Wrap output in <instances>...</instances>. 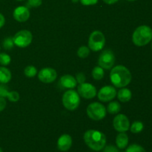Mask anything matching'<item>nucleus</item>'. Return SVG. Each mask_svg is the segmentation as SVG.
<instances>
[{
	"mask_svg": "<svg viewBox=\"0 0 152 152\" xmlns=\"http://www.w3.org/2000/svg\"><path fill=\"white\" fill-rule=\"evenodd\" d=\"M132 79L130 71L123 65H117L110 73V80L117 88H124L131 83Z\"/></svg>",
	"mask_w": 152,
	"mask_h": 152,
	"instance_id": "1",
	"label": "nucleus"
},
{
	"mask_svg": "<svg viewBox=\"0 0 152 152\" xmlns=\"http://www.w3.org/2000/svg\"><path fill=\"white\" fill-rule=\"evenodd\" d=\"M84 140L91 149L99 151L105 148L106 144V137L102 132L91 129L85 133Z\"/></svg>",
	"mask_w": 152,
	"mask_h": 152,
	"instance_id": "2",
	"label": "nucleus"
},
{
	"mask_svg": "<svg viewBox=\"0 0 152 152\" xmlns=\"http://www.w3.org/2000/svg\"><path fill=\"white\" fill-rule=\"evenodd\" d=\"M152 40V29L148 25H141L137 28L132 35V41L138 47L146 45Z\"/></svg>",
	"mask_w": 152,
	"mask_h": 152,
	"instance_id": "3",
	"label": "nucleus"
},
{
	"mask_svg": "<svg viewBox=\"0 0 152 152\" xmlns=\"http://www.w3.org/2000/svg\"><path fill=\"white\" fill-rule=\"evenodd\" d=\"M62 104L68 111H74L80 104V96L78 92L70 89L62 96Z\"/></svg>",
	"mask_w": 152,
	"mask_h": 152,
	"instance_id": "4",
	"label": "nucleus"
},
{
	"mask_svg": "<svg viewBox=\"0 0 152 152\" xmlns=\"http://www.w3.org/2000/svg\"><path fill=\"white\" fill-rule=\"evenodd\" d=\"M87 114L91 120L99 121L105 118L106 116V108L99 102H92L88 106Z\"/></svg>",
	"mask_w": 152,
	"mask_h": 152,
	"instance_id": "5",
	"label": "nucleus"
},
{
	"mask_svg": "<svg viewBox=\"0 0 152 152\" xmlns=\"http://www.w3.org/2000/svg\"><path fill=\"white\" fill-rule=\"evenodd\" d=\"M105 45V35L99 31H95L91 34L88 39V48L93 51H99Z\"/></svg>",
	"mask_w": 152,
	"mask_h": 152,
	"instance_id": "6",
	"label": "nucleus"
},
{
	"mask_svg": "<svg viewBox=\"0 0 152 152\" xmlns=\"http://www.w3.org/2000/svg\"><path fill=\"white\" fill-rule=\"evenodd\" d=\"M115 56L112 50L109 49L103 50L98 59V65L105 70H110L115 63Z\"/></svg>",
	"mask_w": 152,
	"mask_h": 152,
	"instance_id": "7",
	"label": "nucleus"
},
{
	"mask_svg": "<svg viewBox=\"0 0 152 152\" xmlns=\"http://www.w3.org/2000/svg\"><path fill=\"white\" fill-rule=\"evenodd\" d=\"M14 45L19 48H26L31 43L33 35L28 30H22L16 33L13 37Z\"/></svg>",
	"mask_w": 152,
	"mask_h": 152,
	"instance_id": "8",
	"label": "nucleus"
},
{
	"mask_svg": "<svg viewBox=\"0 0 152 152\" xmlns=\"http://www.w3.org/2000/svg\"><path fill=\"white\" fill-rule=\"evenodd\" d=\"M114 129L118 132H126L130 129V121L125 114H118L113 120Z\"/></svg>",
	"mask_w": 152,
	"mask_h": 152,
	"instance_id": "9",
	"label": "nucleus"
},
{
	"mask_svg": "<svg viewBox=\"0 0 152 152\" xmlns=\"http://www.w3.org/2000/svg\"><path fill=\"white\" fill-rule=\"evenodd\" d=\"M117 96V90L114 87L111 86H107L102 87L97 94L98 99L101 102H107L111 101Z\"/></svg>",
	"mask_w": 152,
	"mask_h": 152,
	"instance_id": "10",
	"label": "nucleus"
},
{
	"mask_svg": "<svg viewBox=\"0 0 152 152\" xmlns=\"http://www.w3.org/2000/svg\"><path fill=\"white\" fill-rule=\"evenodd\" d=\"M79 95L85 99H92L96 95V89L90 83H82L77 88Z\"/></svg>",
	"mask_w": 152,
	"mask_h": 152,
	"instance_id": "11",
	"label": "nucleus"
},
{
	"mask_svg": "<svg viewBox=\"0 0 152 152\" xmlns=\"http://www.w3.org/2000/svg\"><path fill=\"white\" fill-rule=\"evenodd\" d=\"M38 78L43 83H51L57 78V73L53 68H45L40 70L38 74Z\"/></svg>",
	"mask_w": 152,
	"mask_h": 152,
	"instance_id": "12",
	"label": "nucleus"
},
{
	"mask_svg": "<svg viewBox=\"0 0 152 152\" xmlns=\"http://www.w3.org/2000/svg\"><path fill=\"white\" fill-rule=\"evenodd\" d=\"M13 16L15 20H16L17 22H26L30 17L29 9L25 6H19L14 9Z\"/></svg>",
	"mask_w": 152,
	"mask_h": 152,
	"instance_id": "13",
	"label": "nucleus"
},
{
	"mask_svg": "<svg viewBox=\"0 0 152 152\" xmlns=\"http://www.w3.org/2000/svg\"><path fill=\"white\" fill-rule=\"evenodd\" d=\"M72 145V138L69 134H62L58 139L57 147L60 151H67Z\"/></svg>",
	"mask_w": 152,
	"mask_h": 152,
	"instance_id": "14",
	"label": "nucleus"
},
{
	"mask_svg": "<svg viewBox=\"0 0 152 152\" xmlns=\"http://www.w3.org/2000/svg\"><path fill=\"white\" fill-rule=\"evenodd\" d=\"M59 84L63 88L73 89L77 86V82L75 77L70 74H66L61 77L59 80Z\"/></svg>",
	"mask_w": 152,
	"mask_h": 152,
	"instance_id": "15",
	"label": "nucleus"
},
{
	"mask_svg": "<svg viewBox=\"0 0 152 152\" xmlns=\"http://www.w3.org/2000/svg\"><path fill=\"white\" fill-rule=\"evenodd\" d=\"M129 141V136L125 132H120L116 137V144H117V146L120 149H123L127 147Z\"/></svg>",
	"mask_w": 152,
	"mask_h": 152,
	"instance_id": "16",
	"label": "nucleus"
},
{
	"mask_svg": "<svg viewBox=\"0 0 152 152\" xmlns=\"http://www.w3.org/2000/svg\"><path fill=\"white\" fill-rule=\"evenodd\" d=\"M12 77L11 72L8 68L4 66L0 67V83L7 84L10 81Z\"/></svg>",
	"mask_w": 152,
	"mask_h": 152,
	"instance_id": "17",
	"label": "nucleus"
},
{
	"mask_svg": "<svg viewBox=\"0 0 152 152\" xmlns=\"http://www.w3.org/2000/svg\"><path fill=\"white\" fill-rule=\"evenodd\" d=\"M132 91H131L129 88H121L119 91L118 93H117V97H118V99L120 102H129V101H130L131 99H132Z\"/></svg>",
	"mask_w": 152,
	"mask_h": 152,
	"instance_id": "18",
	"label": "nucleus"
},
{
	"mask_svg": "<svg viewBox=\"0 0 152 152\" xmlns=\"http://www.w3.org/2000/svg\"><path fill=\"white\" fill-rule=\"evenodd\" d=\"M121 110V105L117 101H112L110 102L107 107V111L111 114H116Z\"/></svg>",
	"mask_w": 152,
	"mask_h": 152,
	"instance_id": "19",
	"label": "nucleus"
},
{
	"mask_svg": "<svg viewBox=\"0 0 152 152\" xmlns=\"http://www.w3.org/2000/svg\"><path fill=\"white\" fill-rule=\"evenodd\" d=\"M91 74H92V77H93V78L94 79V80H102V79L104 77V74H105V73H104V69L101 68L100 66L95 67V68L93 69V71H92Z\"/></svg>",
	"mask_w": 152,
	"mask_h": 152,
	"instance_id": "20",
	"label": "nucleus"
},
{
	"mask_svg": "<svg viewBox=\"0 0 152 152\" xmlns=\"http://www.w3.org/2000/svg\"><path fill=\"white\" fill-rule=\"evenodd\" d=\"M144 129V125L142 122L140 121H135L132 123V126H130V130L132 133L138 134L140 133Z\"/></svg>",
	"mask_w": 152,
	"mask_h": 152,
	"instance_id": "21",
	"label": "nucleus"
},
{
	"mask_svg": "<svg viewBox=\"0 0 152 152\" xmlns=\"http://www.w3.org/2000/svg\"><path fill=\"white\" fill-rule=\"evenodd\" d=\"M24 73H25V75L27 77H29V78H32L34 77L37 74V69L36 67L33 66V65H28L24 70Z\"/></svg>",
	"mask_w": 152,
	"mask_h": 152,
	"instance_id": "22",
	"label": "nucleus"
},
{
	"mask_svg": "<svg viewBox=\"0 0 152 152\" xmlns=\"http://www.w3.org/2000/svg\"><path fill=\"white\" fill-rule=\"evenodd\" d=\"M89 54H90V48L87 46H81L77 50V55L79 57L82 59H86Z\"/></svg>",
	"mask_w": 152,
	"mask_h": 152,
	"instance_id": "23",
	"label": "nucleus"
},
{
	"mask_svg": "<svg viewBox=\"0 0 152 152\" xmlns=\"http://www.w3.org/2000/svg\"><path fill=\"white\" fill-rule=\"evenodd\" d=\"M11 62V58L7 53H0V65L1 66H7Z\"/></svg>",
	"mask_w": 152,
	"mask_h": 152,
	"instance_id": "24",
	"label": "nucleus"
},
{
	"mask_svg": "<svg viewBox=\"0 0 152 152\" xmlns=\"http://www.w3.org/2000/svg\"><path fill=\"white\" fill-rule=\"evenodd\" d=\"M14 45L13 37H7L2 42L3 48L5 49V50H10L14 47Z\"/></svg>",
	"mask_w": 152,
	"mask_h": 152,
	"instance_id": "25",
	"label": "nucleus"
},
{
	"mask_svg": "<svg viewBox=\"0 0 152 152\" xmlns=\"http://www.w3.org/2000/svg\"><path fill=\"white\" fill-rule=\"evenodd\" d=\"M126 152H146L145 148L138 144H132L130 145L126 149Z\"/></svg>",
	"mask_w": 152,
	"mask_h": 152,
	"instance_id": "26",
	"label": "nucleus"
},
{
	"mask_svg": "<svg viewBox=\"0 0 152 152\" xmlns=\"http://www.w3.org/2000/svg\"><path fill=\"white\" fill-rule=\"evenodd\" d=\"M7 99L10 101V102H17L19 99V94L17 91H9L8 95H7Z\"/></svg>",
	"mask_w": 152,
	"mask_h": 152,
	"instance_id": "27",
	"label": "nucleus"
},
{
	"mask_svg": "<svg viewBox=\"0 0 152 152\" xmlns=\"http://www.w3.org/2000/svg\"><path fill=\"white\" fill-rule=\"evenodd\" d=\"M5 84H1L0 85V96L1 97H7V95L9 94V91L7 89V87L4 86Z\"/></svg>",
	"mask_w": 152,
	"mask_h": 152,
	"instance_id": "28",
	"label": "nucleus"
},
{
	"mask_svg": "<svg viewBox=\"0 0 152 152\" xmlns=\"http://www.w3.org/2000/svg\"><path fill=\"white\" fill-rule=\"evenodd\" d=\"M42 3V0H28V4L31 7H38Z\"/></svg>",
	"mask_w": 152,
	"mask_h": 152,
	"instance_id": "29",
	"label": "nucleus"
},
{
	"mask_svg": "<svg viewBox=\"0 0 152 152\" xmlns=\"http://www.w3.org/2000/svg\"><path fill=\"white\" fill-rule=\"evenodd\" d=\"M86 75H85L83 73H79V74H77V76H76V80H77V83H80V84L84 83L85 82H86Z\"/></svg>",
	"mask_w": 152,
	"mask_h": 152,
	"instance_id": "30",
	"label": "nucleus"
},
{
	"mask_svg": "<svg viewBox=\"0 0 152 152\" xmlns=\"http://www.w3.org/2000/svg\"><path fill=\"white\" fill-rule=\"evenodd\" d=\"M82 4L85 6L94 5L98 2V0H80Z\"/></svg>",
	"mask_w": 152,
	"mask_h": 152,
	"instance_id": "31",
	"label": "nucleus"
},
{
	"mask_svg": "<svg viewBox=\"0 0 152 152\" xmlns=\"http://www.w3.org/2000/svg\"><path fill=\"white\" fill-rule=\"evenodd\" d=\"M6 105H7V102H6L5 98L0 96V112H1L5 108Z\"/></svg>",
	"mask_w": 152,
	"mask_h": 152,
	"instance_id": "32",
	"label": "nucleus"
},
{
	"mask_svg": "<svg viewBox=\"0 0 152 152\" xmlns=\"http://www.w3.org/2000/svg\"><path fill=\"white\" fill-rule=\"evenodd\" d=\"M103 152H119V151L116 147L113 146V145H108V146L105 147V148L104 149Z\"/></svg>",
	"mask_w": 152,
	"mask_h": 152,
	"instance_id": "33",
	"label": "nucleus"
},
{
	"mask_svg": "<svg viewBox=\"0 0 152 152\" xmlns=\"http://www.w3.org/2000/svg\"><path fill=\"white\" fill-rule=\"evenodd\" d=\"M5 24V18L1 13H0V28H2Z\"/></svg>",
	"mask_w": 152,
	"mask_h": 152,
	"instance_id": "34",
	"label": "nucleus"
},
{
	"mask_svg": "<svg viewBox=\"0 0 152 152\" xmlns=\"http://www.w3.org/2000/svg\"><path fill=\"white\" fill-rule=\"evenodd\" d=\"M102 1L108 4H114V3L117 2L119 0H102Z\"/></svg>",
	"mask_w": 152,
	"mask_h": 152,
	"instance_id": "35",
	"label": "nucleus"
},
{
	"mask_svg": "<svg viewBox=\"0 0 152 152\" xmlns=\"http://www.w3.org/2000/svg\"><path fill=\"white\" fill-rule=\"evenodd\" d=\"M79 1H80V0H72V1L74 3H77Z\"/></svg>",
	"mask_w": 152,
	"mask_h": 152,
	"instance_id": "36",
	"label": "nucleus"
},
{
	"mask_svg": "<svg viewBox=\"0 0 152 152\" xmlns=\"http://www.w3.org/2000/svg\"><path fill=\"white\" fill-rule=\"evenodd\" d=\"M127 1H136V0H127Z\"/></svg>",
	"mask_w": 152,
	"mask_h": 152,
	"instance_id": "37",
	"label": "nucleus"
},
{
	"mask_svg": "<svg viewBox=\"0 0 152 152\" xmlns=\"http://www.w3.org/2000/svg\"><path fill=\"white\" fill-rule=\"evenodd\" d=\"M0 152H3V150L1 149V148H0Z\"/></svg>",
	"mask_w": 152,
	"mask_h": 152,
	"instance_id": "38",
	"label": "nucleus"
},
{
	"mask_svg": "<svg viewBox=\"0 0 152 152\" xmlns=\"http://www.w3.org/2000/svg\"><path fill=\"white\" fill-rule=\"evenodd\" d=\"M151 50H152V40H151Z\"/></svg>",
	"mask_w": 152,
	"mask_h": 152,
	"instance_id": "39",
	"label": "nucleus"
},
{
	"mask_svg": "<svg viewBox=\"0 0 152 152\" xmlns=\"http://www.w3.org/2000/svg\"><path fill=\"white\" fill-rule=\"evenodd\" d=\"M16 1H24V0H16Z\"/></svg>",
	"mask_w": 152,
	"mask_h": 152,
	"instance_id": "40",
	"label": "nucleus"
},
{
	"mask_svg": "<svg viewBox=\"0 0 152 152\" xmlns=\"http://www.w3.org/2000/svg\"><path fill=\"white\" fill-rule=\"evenodd\" d=\"M0 49H1V48H0Z\"/></svg>",
	"mask_w": 152,
	"mask_h": 152,
	"instance_id": "41",
	"label": "nucleus"
}]
</instances>
